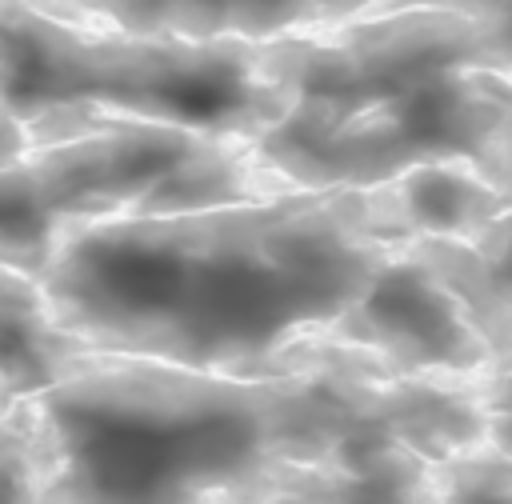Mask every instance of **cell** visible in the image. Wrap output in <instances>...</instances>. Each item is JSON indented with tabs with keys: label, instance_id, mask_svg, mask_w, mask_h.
<instances>
[{
	"label": "cell",
	"instance_id": "8fae6325",
	"mask_svg": "<svg viewBox=\"0 0 512 504\" xmlns=\"http://www.w3.org/2000/svg\"><path fill=\"white\" fill-rule=\"evenodd\" d=\"M444 504H512V452L480 444L436 464Z\"/></svg>",
	"mask_w": 512,
	"mask_h": 504
},
{
	"label": "cell",
	"instance_id": "6da1fadb",
	"mask_svg": "<svg viewBox=\"0 0 512 504\" xmlns=\"http://www.w3.org/2000/svg\"><path fill=\"white\" fill-rule=\"evenodd\" d=\"M4 504H268L304 464L388 432L428 460L488 444V376H392L312 344L300 376L76 352L0 404Z\"/></svg>",
	"mask_w": 512,
	"mask_h": 504
},
{
	"label": "cell",
	"instance_id": "5b68a950",
	"mask_svg": "<svg viewBox=\"0 0 512 504\" xmlns=\"http://www.w3.org/2000/svg\"><path fill=\"white\" fill-rule=\"evenodd\" d=\"M256 148L300 192L380 188L420 164L468 160L512 196V72L456 64L352 108H292Z\"/></svg>",
	"mask_w": 512,
	"mask_h": 504
},
{
	"label": "cell",
	"instance_id": "8992f818",
	"mask_svg": "<svg viewBox=\"0 0 512 504\" xmlns=\"http://www.w3.org/2000/svg\"><path fill=\"white\" fill-rule=\"evenodd\" d=\"M316 344L352 348L392 376H476L500 364L468 304L412 248H400Z\"/></svg>",
	"mask_w": 512,
	"mask_h": 504
},
{
	"label": "cell",
	"instance_id": "9c48e42d",
	"mask_svg": "<svg viewBox=\"0 0 512 504\" xmlns=\"http://www.w3.org/2000/svg\"><path fill=\"white\" fill-rule=\"evenodd\" d=\"M408 240H476L512 212V196L468 160L420 164L384 184Z\"/></svg>",
	"mask_w": 512,
	"mask_h": 504
},
{
	"label": "cell",
	"instance_id": "5bb4252c",
	"mask_svg": "<svg viewBox=\"0 0 512 504\" xmlns=\"http://www.w3.org/2000/svg\"><path fill=\"white\" fill-rule=\"evenodd\" d=\"M268 504H308V500H300V496H292V492H284V496H276V500H268Z\"/></svg>",
	"mask_w": 512,
	"mask_h": 504
},
{
	"label": "cell",
	"instance_id": "30bf717a",
	"mask_svg": "<svg viewBox=\"0 0 512 504\" xmlns=\"http://www.w3.org/2000/svg\"><path fill=\"white\" fill-rule=\"evenodd\" d=\"M4 272V348H0V400L12 404V400H24V396H36L44 392L60 364L68 356H76L80 348L52 324L48 308H44V296L36 288V280L20 268H8L0 264Z\"/></svg>",
	"mask_w": 512,
	"mask_h": 504
},
{
	"label": "cell",
	"instance_id": "ba28073f",
	"mask_svg": "<svg viewBox=\"0 0 512 504\" xmlns=\"http://www.w3.org/2000/svg\"><path fill=\"white\" fill-rule=\"evenodd\" d=\"M284 492L308 504H444L436 460L388 432L356 436L324 464H304Z\"/></svg>",
	"mask_w": 512,
	"mask_h": 504
},
{
	"label": "cell",
	"instance_id": "52a82bcc",
	"mask_svg": "<svg viewBox=\"0 0 512 504\" xmlns=\"http://www.w3.org/2000/svg\"><path fill=\"white\" fill-rule=\"evenodd\" d=\"M132 32L192 40H280L348 24L388 0H52Z\"/></svg>",
	"mask_w": 512,
	"mask_h": 504
},
{
	"label": "cell",
	"instance_id": "7a4b0ae2",
	"mask_svg": "<svg viewBox=\"0 0 512 504\" xmlns=\"http://www.w3.org/2000/svg\"><path fill=\"white\" fill-rule=\"evenodd\" d=\"M408 244L384 184L320 188L76 224L20 272L36 280L52 324L80 352L256 380L300 376L304 352Z\"/></svg>",
	"mask_w": 512,
	"mask_h": 504
},
{
	"label": "cell",
	"instance_id": "4fadbf2b",
	"mask_svg": "<svg viewBox=\"0 0 512 504\" xmlns=\"http://www.w3.org/2000/svg\"><path fill=\"white\" fill-rule=\"evenodd\" d=\"M488 444L512 452V364L488 380Z\"/></svg>",
	"mask_w": 512,
	"mask_h": 504
},
{
	"label": "cell",
	"instance_id": "3957f363",
	"mask_svg": "<svg viewBox=\"0 0 512 504\" xmlns=\"http://www.w3.org/2000/svg\"><path fill=\"white\" fill-rule=\"evenodd\" d=\"M0 264L32 268L44 244L76 224L184 216L280 200L292 188L244 136L96 108L4 116Z\"/></svg>",
	"mask_w": 512,
	"mask_h": 504
},
{
	"label": "cell",
	"instance_id": "7c38bea8",
	"mask_svg": "<svg viewBox=\"0 0 512 504\" xmlns=\"http://www.w3.org/2000/svg\"><path fill=\"white\" fill-rule=\"evenodd\" d=\"M380 8H444V12L472 16L484 28V36H488L492 68L512 72V0H388Z\"/></svg>",
	"mask_w": 512,
	"mask_h": 504
},
{
	"label": "cell",
	"instance_id": "277c9868",
	"mask_svg": "<svg viewBox=\"0 0 512 504\" xmlns=\"http://www.w3.org/2000/svg\"><path fill=\"white\" fill-rule=\"evenodd\" d=\"M4 116L96 108L260 140L292 112L276 40L132 32L52 4L4 0Z\"/></svg>",
	"mask_w": 512,
	"mask_h": 504
}]
</instances>
